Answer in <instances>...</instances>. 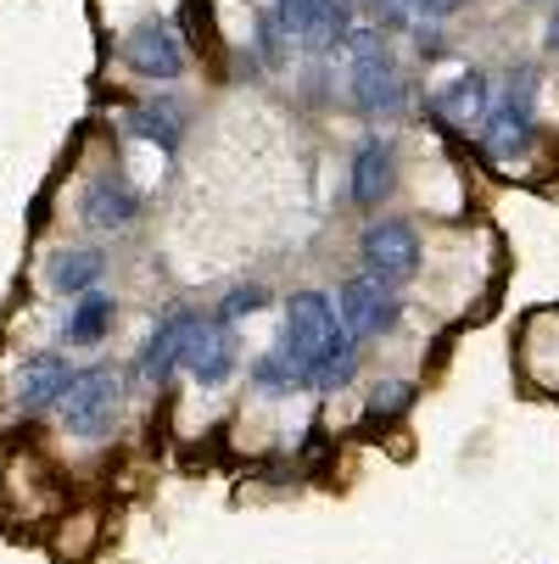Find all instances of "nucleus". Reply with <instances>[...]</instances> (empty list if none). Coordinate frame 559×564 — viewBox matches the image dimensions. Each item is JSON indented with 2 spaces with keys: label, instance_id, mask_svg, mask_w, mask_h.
Returning a JSON list of instances; mask_svg holds the SVG:
<instances>
[{
  "label": "nucleus",
  "instance_id": "f8f14e48",
  "mask_svg": "<svg viewBox=\"0 0 559 564\" xmlns=\"http://www.w3.org/2000/svg\"><path fill=\"white\" fill-rule=\"evenodd\" d=\"M487 107H493V78H487L482 67H464L448 90H437V96H431V112H437L448 129H470V123H482V118H487Z\"/></svg>",
  "mask_w": 559,
  "mask_h": 564
},
{
  "label": "nucleus",
  "instance_id": "ddd939ff",
  "mask_svg": "<svg viewBox=\"0 0 559 564\" xmlns=\"http://www.w3.org/2000/svg\"><path fill=\"white\" fill-rule=\"evenodd\" d=\"M112 318H118V296L96 285V291H85V296H73L62 336H67V347H85V352H90V347H101V341H107Z\"/></svg>",
  "mask_w": 559,
  "mask_h": 564
},
{
  "label": "nucleus",
  "instance_id": "f3484780",
  "mask_svg": "<svg viewBox=\"0 0 559 564\" xmlns=\"http://www.w3.org/2000/svg\"><path fill=\"white\" fill-rule=\"evenodd\" d=\"M129 134H140V140H151L157 151H180V140H185V107L180 101H135L129 107Z\"/></svg>",
  "mask_w": 559,
  "mask_h": 564
},
{
  "label": "nucleus",
  "instance_id": "2eb2a0df",
  "mask_svg": "<svg viewBox=\"0 0 559 564\" xmlns=\"http://www.w3.org/2000/svg\"><path fill=\"white\" fill-rule=\"evenodd\" d=\"M135 218H140V196H135L123 180H96V185L85 191V224H90V229L118 235V229H129Z\"/></svg>",
  "mask_w": 559,
  "mask_h": 564
},
{
  "label": "nucleus",
  "instance_id": "aec40b11",
  "mask_svg": "<svg viewBox=\"0 0 559 564\" xmlns=\"http://www.w3.org/2000/svg\"><path fill=\"white\" fill-rule=\"evenodd\" d=\"M269 302V285H258V280H247V285H235L224 302H218V318H224V325H235V318H241V313H258Z\"/></svg>",
  "mask_w": 559,
  "mask_h": 564
},
{
  "label": "nucleus",
  "instance_id": "4be33fe9",
  "mask_svg": "<svg viewBox=\"0 0 559 564\" xmlns=\"http://www.w3.org/2000/svg\"><path fill=\"white\" fill-rule=\"evenodd\" d=\"M364 7L375 12V29H409V7H404V0H364Z\"/></svg>",
  "mask_w": 559,
  "mask_h": 564
},
{
  "label": "nucleus",
  "instance_id": "b1692460",
  "mask_svg": "<svg viewBox=\"0 0 559 564\" xmlns=\"http://www.w3.org/2000/svg\"><path fill=\"white\" fill-rule=\"evenodd\" d=\"M542 45L559 51V0H553V18H548V29H542Z\"/></svg>",
  "mask_w": 559,
  "mask_h": 564
},
{
  "label": "nucleus",
  "instance_id": "6e6552de",
  "mask_svg": "<svg viewBox=\"0 0 559 564\" xmlns=\"http://www.w3.org/2000/svg\"><path fill=\"white\" fill-rule=\"evenodd\" d=\"M196 318H202L196 307H169V313L151 325V336H146L140 358H135V375H140L146 386H163V380L180 369L185 341H191V330H196Z\"/></svg>",
  "mask_w": 559,
  "mask_h": 564
},
{
  "label": "nucleus",
  "instance_id": "a211bd4d",
  "mask_svg": "<svg viewBox=\"0 0 559 564\" xmlns=\"http://www.w3.org/2000/svg\"><path fill=\"white\" fill-rule=\"evenodd\" d=\"M252 386L264 391V397H286V391H308V380H302V369L275 347V352H264L258 364H252Z\"/></svg>",
  "mask_w": 559,
  "mask_h": 564
},
{
  "label": "nucleus",
  "instance_id": "423d86ee",
  "mask_svg": "<svg viewBox=\"0 0 559 564\" xmlns=\"http://www.w3.org/2000/svg\"><path fill=\"white\" fill-rule=\"evenodd\" d=\"M358 258H364V274H375L386 285H404L420 269V229L409 218H375L358 235Z\"/></svg>",
  "mask_w": 559,
  "mask_h": 564
},
{
  "label": "nucleus",
  "instance_id": "7ed1b4c3",
  "mask_svg": "<svg viewBox=\"0 0 559 564\" xmlns=\"http://www.w3.org/2000/svg\"><path fill=\"white\" fill-rule=\"evenodd\" d=\"M537 145V67L509 73V90L493 96L487 118H482V151L493 163H509V156Z\"/></svg>",
  "mask_w": 559,
  "mask_h": 564
},
{
  "label": "nucleus",
  "instance_id": "0eeeda50",
  "mask_svg": "<svg viewBox=\"0 0 559 564\" xmlns=\"http://www.w3.org/2000/svg\"><path fill=\"white\" fill-rule=\"evenodd\" d=\"M235 364H241V341H235V330L224 325V318H196L180 369H185L196 386H224V380L235 375Z\"/></svg>",
  "mask_w": 559,
  "mask_h": 564
},
{
  "label": "nucleus",
  "instance_id": "5701e85b",
  "mask_svg": "<svg viewBox=\"0 0 559 564\" xmlns=\"http://www.w3.org/2000/svg\"><path fill=\"white\" fill-rule=\"evenodd\" d=\"M404 7L415 12V18H426V23H442V18H453L464 0H404Z\"/></svg>",
  "mask_w": 559,
  "mask_h": 564
},
{
  "label": "nucleus",
  "instance_id": "20e7f679",
  "mask_svg": "<svg viewBox=\"0 0 559 564\" xmlns=\"http://www.w3.org/2000/svg\"><path fill=\"white\" fill-rule=\"evenodd\" d=\"M342 341H353L347 330H342V318H336V302L325 296V291H297L291 302H286V330H280V352L308 375V364L319 358V352H331V347H342Z\"/></svg>",
  "mask_w": 559,
  "mask_h": 564
},
{
  "label": "nucleus",
  "instance_id": "4468645a",
  "mask_svg": "<svg viewBox=\"0 0 559 564\" xmlns=\"http://www.w3.org/2000/svg\"><path fill=\"white\" fill-rule=\"evenodd\" d=\"M358 12H353V0H313L308 7V23H302V51H313V56H331L336 45H347V34L358 29L353 23Z\"/></svg>",
  "mask_w": 559,
  "mask_h": 564
},
{
  "label": "nucleus",
  "instance_id": "1a4fd4ad",
  "mask_svg": "<svg viewBox=\"0 0 559 564\" xmlns=\"http://www.w3.org/2000/svg\"><path fill=\"white\" fill-rule=\"evenodd\" d=\"M123 62L140 73V78H157V85H169V78L185 73V45L174 34L169 18H146L129 40H123Z\"/></svg>",
  "mask_w": 559,
  "mask_h": 564
},
{
  "label": "nucleus",
  "instance_id": "39448f33",
  "mask_svg": "<svg viewBox=\"0 0 559 564\" xmlns=\"http://www.w3.org/2000/svg\"><path fill=\"white\" fill-rule=\"evenodd\" d=\"M336 318L353 341H375V336H391L397 318H404V296L397 285L375 280V274H353L342 291H336Z\"/></svg>",
  "mask_w": 559,
  "mask_h": 564
},
{
  "label": "nucleus",
  "instance_id": "f03ea898",
  "mask_svg": "<svg viewBox=\"0 0 559 564\" xmlns=\"http://www.w3.org/2000/svg\"><path fill=\"white\" fill-rule=\"evenodd\" d=\"M62 431L78 436V442H101L112 436L118 414H123V375L107 369V364H90V369H73L67 391H62Z\"/></svg>",
  "mask_w": 559,
  "mask_h": 564
},
{
  "label": "nucleus",
  "instance_id": "9d476101",
  "mask_svg": "<svg viewBox=\"0 0 559 564\" xmlns=\"http://www.w3.org/2000/svg\"><path fill=\"white\" fill-rule=\"evenodd\" d=\"M391 191H397V145L380 140V134L358 140V151H353V202L380 207Z\"/></svg>",
  "mask_w": 559,
  "mask_h": 564
},
{
  "label": "nucleus",
  "instance_id": "dca6fc26",
  "mask_svg": "<svg viewBox=\"0 0 559 564\" xmlns=\"http://www.w3.org/2000/svg\"><path fill=\"white\" fill-rule=\"evenodd\" d=\"M101 274H107V258L96 247H62L51 258V269H45V285L56 296H85V291L101 285Z\"/></svg>",
  "mask_w": 559,
  "mask_h": 564
},
{
  "label": "nucleus",
  "instance_id": "412c9836",
  "mask_svg": "<svg viewBox=\"0 0 559 564\" xmlns=\"http://www.w3.org/2000/svg\"><path fill=\"white\" fill-rule=\"evenodd\" d=\"M308 7H313V0H275V29L286 34V40H297L302 34V23H308Z\"/></svg>",
  "mask_w": 559,
  "mask_h": 564
},
{
  "label": "nucleus",
  "instance_id": "f257e3e1",
  "mask_svg": "<svg viewBox=\"0 0 559 564\" xmlns=\"http://www.w3.org/2000/svg\"><path fill=\"white\" fill-rule=\"evenodd\" d=\"M347 90H353V107L369 112V118H386V112H404L409 107V78L397 67V56L386 51V34L380 29H353L347 34Z\"/></svg>",
  "mask_w": 559,
  "mask_h": 564
},
{
  "label": "nucleus",
  "instance_id": "9b49d317",
  "mask_svg": "<svg viewBox=\"0 0 559 564\" xmlns=\"http://www.w3.org/2000/svg\"><path fill=\"white\" fill-rule=\"evenodd\" d=\"M73 380V364L62 352H29L18 364V409L23 414H40V409H56L62 391Z\"/></svg>",
  "mask_w": 559,
  "mask_h": 564
},
{
  "label": "nucleus",
  "instance_id": "6ab92c4d",
  "mask_svg": "<svg viewBox=\"0 0 559 564\" xmlns=\"http://www.w3.org/2000/svg\"><path fill=\"white\" fill-rule=\"evenodd\" d=\"M409 402H415V380L380 375L375 391H369V414H375V420H397V414H409Z\"/></svg>",
  "mask_w": 559,
  "mask_h": 564
}]
</instances>
